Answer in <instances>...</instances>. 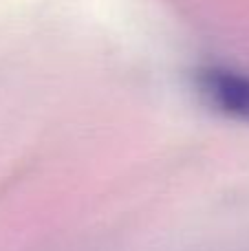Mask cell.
Here are the masks:
<instances>
[{
	"instance_id": "obj_1",
	"label": "cell",
	"mask_w": 249,
	"mask_h": 251,
	"mask_svg": "<svg viewBox=\"0 0 249 251\" xmlns=\"http://www.w3.org/2000/svg\"><path fill=\"white\" fill-rule=\"evenodd\" d=\"M197 93L216 113L249 124V75L229 69H201L194 75Z\"/></svg>"
}]
</instances>
